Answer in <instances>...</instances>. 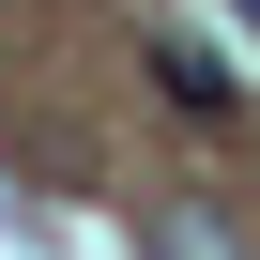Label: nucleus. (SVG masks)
Returning a JSON list of instances; mask_svg holds the SVG:
<instances>
[{"mask_svg": "<svg viewBox=\"0 0 260 260\" xmlns=\"http://www.w3.org/2000/svg\"><path fill=\"white\" fill-rule=\"evenodd\" d=\"M153 92H169V107H230V61H214V46H153Z\"/></svg>", "mask_w": 260, "mask_h": 260, "instance_id": "nucleus-2", "label": "nucleus"}, {"mask_svg": "<svg viewBox=\"0 0 260 260\" xmlns=\"http://www.w3.org/2000/svg\"><path fill=\"white\" fill-rule=\"evenodd\" d=\"M153 260H245V230L214 214V199H153V230H138Z\"/></svg>", "mask_w": 260, "mask_h": 260, "instance_id": "nucleus-1", "label": "nucleus"}, {"mask_svg": "<svg viewBox=\"0 0 260 260\" xmlns=\"http://www.w3.org/2000/svg\"><path fill=\"white\" fill-rule=\"evenodd\" d=\"M245 16H260V0H245Z\"/></svg>", "mask_w": 260, "mask_h": 260, "instance_id": "nucleus-3", "label": "nucleus"}]
</instances>
